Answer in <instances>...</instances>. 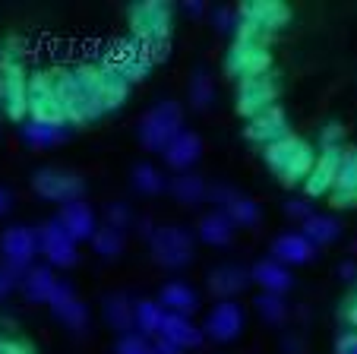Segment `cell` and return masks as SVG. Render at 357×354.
Segmentation results:
<instances>
[{
	"mask_svg": "<svg viewBox=\"0 0 357 354\" xmlns=\"http://www.w3.org/2000/svg\"><path fill=\"white\" fill-rule=\"evenodd\" d=\"M51 80H54V89H57V98H61V108H63V117L67 124H95L98 117H105V108H101L98 95H95L92 82L86 76V67H61V70H51Z\"/></svg>",
	"mask_w": 357,
	"mask_h": 354,
	"instance_id": "1",
	"label": "cell"
},
{
	"mask_svg": "<svg viewBox=\"0 0 357 354\" xmlns=\"http://www.w3.org/2000/svg\"><path fill=\"white\" fill-rule=\"evenodd\" d=\"M98 64L101 67H108V70H114L117 76H123V80L133 86V82H142L149 73H152V57H149V47L142 45L139 38H117V41H111L108 47H105V54L98 57Z\"/></svg>",
	"mask_w": 357,
	"mask_h": 354,
	"instance_id": "2",
	"label": "cell"
},
{
	"mask_svg": "<svg viewBox=\"0 0 357 354\" xmlns=\"http://www.w3.org/2000/svg\"><path fill=\"white\" fill-rule=\"evenodd\" d=\"M183 130V108L177 101H158L139 121V142L149 152H165L168 142Z\"/></svg>",
	"mask_w": 357,
	"mask_h": 354,
	"instance_id": "3",
	"label": "cell"
},
{
	"mask_svg": "<svg viewBox=\"0 0 357 354\" xmlns=\"http://www.w3.org/2000/svg\"><path fill=\"white\" fill-rule=\"evenodd\" d=\"M171 26H174V10L165 0H139L130 7V35L146 45L171 41Z\"/></svg>",
	"mask_w": 357,
	"mask_h": 354,
	"instance_id": "4",
	"label": "cell"
},
{
	"mask_svg": "<svg viewBox=\"0 0 357 354\" xmlns=\"http://www.w3.org/2000/svg\"><path fill=\"white\" fill-rule=\"evenodd\" d=\"M0 92H3V114L16 124H26L29 114V73L20 57L7 54L3 47V64H0Z\"/></svg>",
	"mask_w": 357,
	"mask_h": 354,
	"instance_id": "5",
	"label": "cell"
},
{
	"mask_svg": "<svg viewBox=\"0 0 357 354\" xmlns=\"http://www.w3.org/2000/svg\"><path fill=\"white\" fill-rule=\"evenodd\" d=\"M193 234L181 225H162L152 231L149 237V250H152V260L165 269H181L193 260Z\"/></svg>",
	"mask_w": 357,
	"mask_h": 354,
	"instance_id": "6",
	"label": "cell"
},
{
	"mask_svg": "<svg viewBox=\"0 0 357 354\" xmlns=\"http://www.w3.org/2000/svg\"><path fill=\"white\" fill-rule=\"evenodd\" d=\"M29 121L70 127L67 117H63L61 98H57L54 80H51V73H45V70H35V73L29 76Z\"/></svg>",
	"mask_w": 357,
	"mask_h": 354,
	"instance_id": "7",
	"label": "cell"
},
{
	"mask_svg": "<svg viewBox=\"0 0 357 354\" xmlns=\"http://www.w3.org/2000/svg\"><path fill=\"white\" fill-rule=\"evenodd\" d=\"M225 73L234 80H257L263 73H272L269 45H253V41H234L225 54Z\"/></svg>",
	"mask_w": 357,
	"mask_h": 354,
	"instance_id": "8",
	"label": "cell"
},
{
	"mask_svg": "<svg viewBox=\"0 0 357 354\" xmlns=\"http://www.w3.org/2000/svg\"><path fill=\"white\" fill-rule=\"evenodd\" d=\"M41 253L38 231L29 225H10L0 234V256L10 269H16L20 275H26L32 269V260Z\"/></svg>",
	"mask_w": 357,
	"mask_h": 354,
	"instance_id": "9",
	"label": "cell"
},
{
	"mask_svg": "<svg viewBox=\"0 0 357 354\" xmlns=\"http://www.w3.org/2000/svg\"><path fill=\"white\" fill-rule=\"evenodd\" d=\"M32 190L47 202H76L82 200L86 193V181L79 174H70V171H61V168H41L38 174L32 177Z\"/></svg>",
	"mask_w": 357,
	"mask_h": 354,
	"instance_id": "10",
	"label": "cell"
},
{
	"mask_svg": "<svg viewBox=\"0 0 357 354\" xmlns=\"http://www.w3.org/2000/svg\"><path fill=\"white\" fill-rule=\"evenodd\" d=\"M278 92H282V86H278V76L275 73H263L257 76V80H243L237 82V114L241 117H257V114L269 111V108H275L278 101Z\"/></svg>",
	"mask_w": 357,
	"mask_h": 354,
	"instance_id": "11",
	"label": "cell"
},
{
	"mask_svg": "<svg viewBox=\"0 0 357 354\" xmlns=\"http://www.w3.org/2000/svg\"><path fill=\"white\" fill-rule=\"evenodd\" d=\"M237 16H241V22L259 29L272 38L278 29H284L291 22V7L282 0H243L237 7Z\"/></svg>",
	"mask_w": 357,
	"mask_h": 354,
	"instance_id": "12",
	"label": "cell"
},
{
	"mask_svg": "<svg viewBox=\"0 0 357 354\" xmlns=\"http://www.w3.org/2000/svg\"><path fill=\"white\" fill-rule=\"evenodd\" d=\"M38 241H41V253L54 269H70L76 266V241L73 234L61 225V219H47L38 228Z\"/></svg>",
	"mask_w": 357,
	"mask_h": 354,
	"instance_id": "13",
	"label": "cell"
},
{
	"mask_svg": "<svg viewBox=\"0 0 357 354\" xmlns=\"http://www.w3.org/2000/svg\"><path fill=\"white\" fill-rule=\"evenodd\" d=\"M82 67H86V76H89V82H92L95 95H98L101 108H105L108 114L117 111V108L127 101L130 82L123 80V76H117L114 70H108V67H101L98 61H95V64H82Z\"/></svg>",
	"mask_w": 357,
	"mask_h": 354,
	"instance_id": "14",
	"label": "cell"
},
{
	"mask_svg": "<svg viewBox=\"0 0 357 354\" xmlns=\"http://www.w3.org/2000/svg\"><path fill=\"white\" fill-rule=\"evenodd\" d=\"M243 323H247V316H243L241 304H237V301H218L215 307L209 310V316H206L202 332L209 335L212 341L228 345V341H234L237 335L243 332Z\"/></svg>",
	"mask_w": 357,
	"mask_h": 354,
	"instance_id": "15",
	"label": "cell"
},
{
	"mask_svg": "<svg viewBox=\"0 0 357 354\" xmlns=\"http://www.w3.org/2000/svg\"><path fill=\"white\" fill-rule=\"evenodd\" d=\"M243 136H247L253 146H263V149L284 140V136H291V124H288L284 108L275 105V108H269V111L257 114V117H250L247 127H243Z\"/></svg>",
	"mask_w": 357,
	"mask_h": 354,
	"instance_id": "16",
	"label": "cell"
},
{
	"mask_svg": "<svg viewBox=\"0 0 357 354\" xmlns=\"http://www.w3.org/2000/svg\"><path fill=\"white\" fill-rule=\"evenodd\" d=\"M47 307H51V314H54L67 329H73V332H86L89 307L79 301V297H76V291H73V285H70V281H63V279L57 281V288H54V294H51Z\"/></svg>",
	"mask_w": 357,
	"mask_h": 354,
	"instance_id": "17",
	"label": "cell"
},
{
	"mask_svg": "<svg viewBox=\"0 0 357 354\" xmlns=\"http://www.w3.org/2000/svg\"><path fill=\"white\" fill-rule=\"evenodd\" d=\"M342 155H344V149H319L317 165H313L310 177L303 181V190H307L310 200H319V196L332 193L335 177H338V165H342Z\"/></svg>",
	"mask_w": 357,
	"mask_h": 354,
	"instance_id": "18",
	"label": "cell"
},
{
	"mask_svg": "<svg viewBox=\"0 0 357 354\" xmlns=\"http://www.w3.org/2000/svg\"><path fill=\"white\" fill-rule=\"evenodd\" d=\"M272 260H278L282 266H303V263L317 260V247H313L301 231H284L272 241Z\"/></svg>",
	"mask_w": 357,
	"mask_h": 354,
	"instance_id": "19",
	"label": "cell"
},
{
	"mask_svg": "<svg viewBox=\"0 0 357 354\" xmlns=\"http://www.w3.org/2000/svg\"><path fill=\"white\" fill-rule=\"evenodd\" d=\"M329 200L335 209H354L357 206V146L344 149L342 165H338L335 187H332Z\"/></svg>",
	"mask_w": 357,
	"mask_h": 354,
	"instance_id": "20",
	"label": "cell"
},
{
	"mask_svg": "<svg viewBox=\"0 0 357 354\" xmlns=\"http://www.w3.org/2000/svg\"><path fill=\"white\" fill-rule=\"evenodd\" d=\"M162 155H165V161H168V168H174L177 174H187L190 168L199 161L202 140L193 133V130H181V133L168 142V149H165Z\"/></svg>",
	"mask_w": 357,
	"mask_h": 354,
	"instance_id": "21",
	"label": "cell"
},
{
	"mask_svg": "<svg viewBox=\"0 0 357 354\" xmlns=\"http://www.w3.org/2000/svg\"><path fill=\"white\" fill-rule=\"evenodd\" d=\"M61 225L73 234V241H92L95 231H98V219H95V209L86 200H76L61 206Z\"/></svg>",
	"mask_w": 357,
	"mask_h": 354,
	"instance_id": "22",
	"label": "cell"
},
{
	"mask_svg": "<svg viewBox=\"0 0 357 354\" xmlns=\"http://www.w3.org/2000/svg\"><path fill=\"white\" fill-rule=\"evenodd\" d=\"M158 304H162L168 314L190 316V314H196V307H199V294L193 291L190 281L171 279V281H165L162 291H158Z\"/></svg>",
	"mask_w": 357,
	"mask_h": 354,
	"instance_id": "23",
	"label": "cell"
},
{
	"mask_svg": "<svg viewBox=\"0 0 357 354\" xmlns=\"http://www.w3.org/2000/svg\"><path fill=\"white\" fill-rule=\"evenodd\" d=\"M250 279L257 281L259 288H263L266 294H288L291 291V285H294V275H291V269L288 266H282L278 260H259L257 266L250 269Z\"/></svg>",
	"mask_w": 357,
	"mask_h": 354,
	"instance_id": "24",
	"label": "cell"
},
{
	"mask_svg": "<svg viewBox=\"0 0 357 354\" xmlns=\"http://www.w3.org/2000/svg\"><path fill=\"white\" fill-rule=\"evenodd\" d=\"M158 339H165V341H171V345H177L181 351H187V348H199L202 339H206V332H202L190 316L168 314L165 316V326H162V335H158Z\"/></svg>",
	"mask_w": 357,
	"mask_h": 354,
	"instance_id": "25",
	"label": "cell"
},
{
	"mask_svg": "<svg viewBox=\"0 0 357 354\" xmlns=\"http://www.w3.org/2000/svg\"><path fill=\"white\" fill-rule=\"evenodd\" d=\"M250 272L243 266H218V269H212V275H209V291L212 294H218L222 301H234V294H241L243 288L250 285Z\"/></svg>",
	"mask_w": 357,
	"mask_h": 354,
	"instance_id": "26",
	"label": "cell"
},
{
	"mask_svg": "<svg viewBox=\"0 0 357 354\" xmlns=\"http://www.w3.org/2000/svg\"><path fill=\"white\" fill-rule=\"evenodd\" d=\"M196 234H199V241L209 244V247H228V244L234 241V221H231L222 209H215V212H206L199 219Z\"/></svg>",
	"mask_w": 357,
	"mask_h": 354,
	"instance_id": "27",
	"label": "cell"
},
{
	"mask_svg": "<svg viewBox=\"0 0 357 354\" xmlns=\"http://www.w3.org/2000/svg\"><path fill=\"white\" fill-rule=\"evenodd\" d=\"M57 281L61 279H54V269L51 266H32L26 275H22L20 288L32 304H47L51 294H54V288H57Z\"/></svg>",
	"mask_w": 357,
	"mask_h": 354,
	"instance_id": "28",
	"label": "cell"
},
{
	"mask_svg": "<svg viewBox=\"0 0 357 354\" xmlns=\"http://www.w3.org/2000/svg\"><path fill=\"white\" fill-rule=\"evenodd\" d=\"M133 307H136V304L130 301L127 294H108V297H105V323H108L114 332L130 335L136 329Z\"/></svg>",
	"mask_w": 357,
	"mask_h": 354,
	"instance_id": "29",
	"label": "cell"
},
{
	"mask_svg": "<svg viewBox=\"0 0 357 354\" xmlns=\"http://www.w3.org/2000/svg\"><path fill=\"white\" fill-rule=\"evenodd\" d=\"M301 234L313 244V247H326V244H332V241H338V237H342V221H338L335 215L313 212L310 219L301 225Z\"/></svg>",
	"mask_w": 357,
	"mask_h": 354,
	"instance_id": "30",
	"label": "cell"
},
{
	"mask_svg": "<svg viewBox=\"0 0 357 354\" xmlns=\"http://www.w3.org/2000/svg\"><path fill=\"white\" fill-rule=\"evenodd\" d=\"M301 146H303V140L301 136H284V140H278V142H272V146H266L263 149V161H266V168H269L275 177H282L284 171H288V165L294 161V155L301 152Z\"/></svg>",
	"mask_w": 357,
	"mask_h": 354,
	"instance_id": "31",
	"label": "cell"
},
{
	"mask_svg": "<svg viewBox=\"0 0 357 354\" xmlns=\"http://www.w3.org/2000/svg\"><path fill=\"white\" fill-rule=\"evenodd\" d=\"M168 190H171V196H174L177 202H183V206H199V202L209 196V187H206V181H202V177H196V174H190V171L171 177Z\"/></svg>",
	"mask_w": 357,
	"mask_h": 354,
	"instance_id": "32",
	"label": "cell"
},
{
	"mask_svg": "<svg viewBox=\"0 0 357 354\" xmlns=\"http://www.w3.org/2000/svg\"><path fill=\"white\" fill-rule=\"evenodd\" d=\"M70 130L67 127H54V124H38V121H26L22 124V140L32 149H51L67 142Z\"/></svg>",
	"mask_w": 357,
	"mask_h": 354,
	"instance_id": "33",
	"label": "cell"
},
{
	"mask_svg": "<svg viewBox=\"0 0 357 354\" xmlns=\"http://www.w3.org/2000/svg\"><path fill=\"white\" fill-rule=\"evenodd\" d=\"M222 212L234 221V228H253V225H259V219H263V209L250 200V196H243V193L231 196V200L222 206Z\"/></svg>",
	"mask_w": 357,
	"mask_h": 354,
	"instance_id": "34",
	"label": "cell"
},
{
	"mask_svg": "<svg viewBox=\"0 0 357 354\" xmlns=\"http://www.w3.org/2000/svg\"><path fill=\"white\" fill-rule=\"evenodd\" d=\"M133 316H136V329H139V335H162V326H165V316H168V310L162 307L158 301H136L133 307Z\"/></svg>",
	"mask_w": 357,
	"mask_h": 354,
	"instance_id": "35",
	"label": "cell"
},
{
	"mask_svg": "<svg viewBox=\"0 0 357 354\" xmlns=\"http://www.w3.org/2000/svg\"><path fill=\"white\" fill-rule=\"evenodd\" d=\"M317 149H313V142H307L303 140V146H301V152L294 155V161L288 165V171L282 174V184L284 187H297V184H303L307 177H310V171H313V165H317Z\"/></svg>",
	"mask_w": 357,
	"mask_h": 354,
	"instance_id": "36",
	"label": "cell"
},
{
	"mask_svg": "<svg viewBox=\"0 0 357 354\" xmlns=\"http://www.w3.org/2000/svg\"><path fill=\"white\" fill-rule=\"evenodd\" d=\"M130 181H133V187L139 190L142 196H155V193H162V190H168V177H165L155 165H149V161H139V165L133 168Z\"/></svg>",
	"mask_w": 357,
	"mask_h": 354,
	"instance_id": "37",
	"label": "cell"
},
{
	"mask_svg": "<svg viewBox=\"0 0 357 354\" xmlns=\"http://www.w3.org/2000/svg\"><path fill=\"white\" fill-rule=\"evenodd\" d=\"M190 105L199 108V111L215 105V80L206 70H196L193 80H190Z\"/></svg>",
	"mask_w": 357,
	"mask_h": 354,
	"instance_id": "38",
	"label": "cell"
},
{
	"mask_svg": "<svg viewBox=\"0 0 357 354\" xmlns=\"http://www.w3.org/2000/svg\"><path fill=\"white\" fill-rule=\"evenodd\" d=\"M92 247L101 260H114V256L123 253V231H117L111 225H101L92 237Z\"/></svg>",
	"mask_w": 357,
	"mask_h": 354,
	"instance_id": "39",
	"label": "cell"
},
{
	"mask_svg": "<svg viewBox=\"0 0 357 354\" xmlns=\"http://www.w3.org/2000/svg\"><path fill=\"white\" fill-rule=\"evenodd\" d=\"M257 310L259 316H263L269 326H282L284 320H288V304H284L282 294H259L257 297Z\"/></svg>",
	"mask_w": 357,
	"mask_h": 354,
	"instance_id": "40",
	"label": "cell"
},
{
	"mask_svg": "<svg viewBox=\"0 0 357 354\" xmlns=\"http://www.w3.org/2000/svg\"><path fill=\"white\" fill-rule=\"evenodd\" d=\"M105 225L117 228V231H127V228L133 225V209H130L127 202H111V206L105 209Z\"/></svg>",
	"mask_w": 357,
	"mask_h": 354,
	"instance_id": "41",
	"label": "cell"
},
{
	"mask_svg": "<svg viewBox=\"0 0 357 354\" xmlns=\"http://www.w3.org/2000/svg\"><path fill=\"white\" fill-rule=\"evenodd\" d=\"M209 20H212V26H215L222 35L237 32V26H241V16H237V10H231V7H215Z\"/></svg>",
	"mask_w": 357,
	"mask_h": 354,
	"instance_id": "42",
	"label": "cell"
},
{
	"mask_svg": "<svg viewBox=\"0 0 357 354\" xmlns=\"http://www.w3.org/2000/svg\"><path fill=\"white\" fill-rule=\"evenodd\" d=\"M117 354H152V341L139 332L121 335V341H117Z\"/></svg>",
	"mask_w": 357,
	"mask_h": 354,
	"instance_id": "43",
	"label": "cell"
},
{
	"mask_svg": "<svg viewBox=\"0 0 357 354\" xmlns=\"http://www.w3.org/2000/svg\"><path fill=\"white\" fill-rule=\"evenodd\" d=\"M344 127L342 124H326L323 130H319V146L323 149H344Z\"/></svg>",
	"mask_w": 357,
	"mask_h": 354,
	"instance_id": "44",
	"label": "cell"
},
{
	"mask_svg": "<svg viewBox=\"0 0 357 354\" xmlns=\"http://www.w3.org/2000/svg\"><path fill=\"white\" fill-rule=\"evenodd\" d=\"M20 281H22V275L16 272V269H10L7 263H0V301L10 297V294L20 288Z\"/></svg>",
	"mask_w": 357,
	"mask_h": 354,
	"instance_id": "45",
	"label": "cell"
},
{
	"mask_svg": "<svg viewBox=\"0 0 357 354\" xmlns=\"http://www.w3.org/2000/svg\"><path fill=\"white\" fill-rule=\"evenodd\" d=\"M284 212H288V219H297L303 225V221L313 215V206L307 202V196H303V200H291L288 206H284Z\"/></svg>",
	"mask_w": 357,
	"mask_h": 354,
	"instance_id": "46",
	"label": "cell"
},
{
	"mask_svg": "<svg viewBox=\"0 0 357 354\" xmlns=\"http://www.w3.org/2000/svg\"><path fill=\"white\" fill-rule=\"evenodd\" d=\"M0 354H35V351L20 339H0Z\"/></svg>",
	"mask_w": 357,
	"mask_h": 354,
	"instance_id": "47",
	"label": "cell"
},
{
	"mask_svg": "<svg viewBox=\"0 0 357 354\" xmlns=\"http://www.w3.org/2000/svg\"><path fill=\"white\" fill-rule=\"evenodd\" d=\"M335 354H357V332H344L335 341Z\"/></svg>",
	"mask_w": 357,
	"mask_h": 354,
	"instance_id": "48",
	"label": "cell"
},
{
	"mask_svg": "<svg viewBox=\"0 0 357 354\" xmlns=\"http://www.w3.org/2000/svg\"><path fill=\"white\" fill-rule=\"evenodd\" d=\"M234 193H237L234 187H222V184H215V187H209V196H206V200H212L215 206H225V202H228Z\"/></svg>",
	"mask_w": 357,
	"mask_h": 354,
	"instance_id": "49",
	"label": "cell"
},
{
	"mask_svg": "<svg viewBox=\"0 0 357 354\" xmlns=\"http://www.w3.org/2000/svg\"><path fill=\"white\" fill-rule=\"evenodd\" d=\"M338 279L342 281H357V266L351 260H344L342 266H338Z\"/></svg>",
	"mask_w": 357,
	"mask_h": 354,
	"instance_id": "50",
	"label": "cell"
},
{
	"mask_svg": "<svg viewBox=\"0 0 357 354\" xmlns=\"http://www.w3.org/2000/svg\"><path fill=\"white\" fill-rule=\"evenodd\" d=\"M152 354H181V348L171 345V341H165V339H155V345H152Z\"/></svg>",
	"mask_w": 357,
	"mask_h": 354,
	"instance_id": "51",
	"label": "cell"
},
{
	"mask_svg": "<svg viewBox=\"0 0 357 354\" xmlns=\"http://www.w3.org/2000/svg\"><path fill=\"white\" fill-rule=\"evenodd\" d=\"M10 209H13V193H10L7 187H0V219H3Z\"/></svg>",
	"mask_w": 357,
	"mask_h": 354,
	"instance_id": "52",
	"label": "cell"
},
{
	"mask_svg": "<svg viewBox=\"0 0 357 354\" xmlns=\"http://www.w3.org/2000/svg\"><path fill=\"white\" fill-rule=\"evenodd\" d=\"M183 10H187L190 16H202V13H206V3H202V0H187V3H183Z\"/></svg>",
	"mask_w": 357,
	"mask_h": 354,
	"instance_id": "53",
	"label": "cell"
},
{
	"mask_svg": "<svg viewBox=\"0 0 357 354\" xmlns=\"http://www.w3.org/2000/svg\"><path fill=\"white\" fill-rule=\"evenodd\" d=\"M344 320H348V323H351V326H354V329H357V297H354V301H351V304H348V310H344Z\"/></svg>",
	"mask_w": 357,
	"mask_h": 354,
	"instance_id": "54",
	"label": "cell"
},
{
	"mask_svg": "<svg viewBox=\"0 0 357 354\" xmlns=\"http://www.w3.org/2000/svg\"><path fill=\"white\" fill-rule=\"evenodd\" d=\"M282 348H284V351H291V354H297V351H301V345H297V339H294V335H288V339L282 341Z\"/></svg>",
	"mask_w": 357,
	"mask_h": 354,
	"instance_id": "55",
	"label": "cell"
},
{
	"mask_svg": "<svg viewBox=\"0 0 357 354\" xmlns=\"http://www.w3.org/2000/svg\"><path fill=\"white\" fill-rule=\"evenodd\" d=\"M354 250H357V244H354Z\"/></svg>",
	"mask_w": 357,
	"mask_h": 354,
	"instance_id": "56",
	"label": "cell"
}]
</instances>
